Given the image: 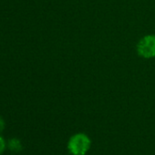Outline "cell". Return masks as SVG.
I'll use <instances>...</instances> for the list:
<instances>
[{
    "label": "cell",
    "instance_id": "6da1fadb",
    "mask_svg": "<svg viewBox=\"0 0 155 155\" xmlns=\"http://www.w3.org/2000/svg\"><path fill=\"white\" fill-rule=\"evenodd\" d=\"M91 146V140L90 137L83 132L72 135L68 141V150L71 155H86Z\"/></svg>",
    "mask_w": 155,
    "mask_h": 155
},
{
    "label": "cell",
    "instance_id": "7a4b0ae2",
    "mask_svg": "<svg viewBox=\"0 0 155 155\" xmlns=\"http://www.w3.org/2000/svg\"><path fill=\"white\" fill-rule=\"evenodd\" d=\"M137 52L143 58L155 57V35L144 36L137 44Z\"/></svg>",
    "mask_w": 155,
    "mask_h": 155
},
{
    "label": "cell",
    "instance_id": "3957f363",
    "mask_svg": "<svg viewBox=\"0 0 155 155\" xmlns=\"http://www.w3.org/2000/svg\"><path fill=\"white\" fill-rule=\"evenodd\" d=\"M8 149L14 152V153H18L23 150V144L22 141L18 139V138H12L8 140Z\"/></svg>",
    "mask_w": 155,
    "mask_h": 155
},
{
    "label": "cell",
    "instance_id": "277c9868",
    "mask_svg": "<svg viewBox=\"0 0 155 155\" xmlns=\"http://www.w3.org/2000/svg\"><path fill=\"white\" fill-rule=\"evenodd\" d=\"M7 148H8V141L4 139V137L0 135V155H2L5 152Z\"/></svg>",
    "mask_w": 155,
    "mask_h": 155
},
{
    "label": "cell",
    "instance_id": "5b68a950",
    "mask_svg": "<svg viewBox=\"0 0 155 155\" xmlns=\"http://www.w3.org/2000/svg\"><path fill=\"white\" fill-rule=\"evenodd\" d=\"M6 128V122H5V120L0 116V133H1Z\"/></svg>",
    "mask_w": 155,
    "mask_h": 155
}]
</instances>
